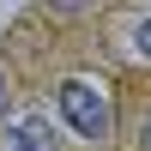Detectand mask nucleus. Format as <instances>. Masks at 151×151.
Segmentation results:
<instances>
[{
  "instance_id": "nucleus-1",
  "label": "nucleus",
  "mask_w": 151,
  "mask_h": 151,
  "mask_svg": "<svg viewBox=\"0 0 151 151\" xmlns=\"http://www.w3.org/2000/svg\"><path fill=\"white\" fill-rule=\"evenodd\" d=\"M55 103H60V115H67V127L79 139H109V97L91 79H67L55 91Z\"/></svg>"
},
{
  "instance_id": "nucleus-6",
  "label": "nucleus",
  "mask_w": 151,
  "mask_h": 151,
  "mask_svg": "<svg viewBox=\"0 0 151 151\" xmlns=\"http://www.w3.org/2000/svg\"><path fill=\"white\" fill-rule=\"evenodd\" d=\"M0 121H6V73H0Z\"/></svg>"
},
{
  "instance_id": "nucleus-4",
  "label": "nucleus",
  "mask_w": 151,
  "mask_h": 151,
  "mask_svg": "<svg viewBox=\"0 0 151 151\" xmlns=\"http://www.w3.org/2000/svg\"><path fill=\"white\" fill-rule=\"evenodd\" d=\"M133 48L151 60V18H139V24H133Z\"/></svg>"
},
{
  "instance_id": "nucleus-5",
  "label": "nucleus",
  "mask_w": 151,
  "mask_h": 151,
  "mask_svg": "<svg viewBox=\"0 0 151 151\" xmlns=\"http://www.w3.org/2000/svg\"><path fill=\"white\" fill-rule=\"evenodd\" d=\"M139 151H151V109L139 115Z\"/></svg>"
},
{
  "instance_id": "nucleus-2",
  "label": "nucleus",
  "mask_w": 151,
  "mask_h": 151,
  "mask_svg": "<svg viewBox=\"0 0 151 151\" xmlns=\"http://www.w3.org/2000/svg\"><path fill=\"white\" fill-rule=\"evenodd\" d=\"M0 151H55V133L42 115H18L12 127H0Z\"/></svg>"
},
{
  "instance_id": "nucleus-3",
  "label": "nucleus",
  "mask_w": 151,
  "mask_h": 151,
  "mask_svg": "<svg viewBox=\"0 0 151 151\" xmlns=\"http://www.w3.org/2000/svg\"><path fill=\"white\" fill-rule=\"evenodd\" d=\"M42 6H48V12H60V18H79V12H91L97 0H42Z\"/></svg>"
}]
</instances>
